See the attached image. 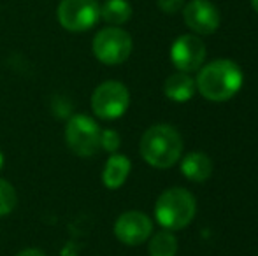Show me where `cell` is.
Here are the masks:
<instances>
[{"label":"cell","instance_id":"obj_1","mask_svg":"<svg viewBox=\"0 0 258 256\" xmlns=\"http://www.w3.org/2000/svg\"><path fill=\"white\" fill-rule=\"evenodd\" d=\"M242 70L237 63L221 58L201 67L195 88L211 102H225L237 95L242 86Z\"/></svg>","mask_w":258,"mask_h":256},{"label":"cell","instance_id":"obj_2","mask_svg":"<svg viewBox=\"0 0 258 256\" xmlns=\"http://www.w3.org/2000/svg\"><path fill=\"white\" fill-rule=\"evenodd\" d=\"M141 156L155 168H169L177 163L183 153L181 133L170 125H153L141 139Z\"/></svg>","mask_w":258,"mask_h":256},{"label":"cell","instance_id":"obj_3","mask_svg":"<svg viewBox=\"0 0 258 256\" xmlns=\"http://www.w3.org/2000/svg\"><path fill=\"white\" fill-rule=\"evenodd\" d=\"M197 202L184 188H169L158 197L155 204V216L160 226L165 230H181L195 218Z\"/></svg>","mask_w":258,"mask_h":256},{"label":"cell","instance_id":"obj_4","mask_svg":"<svg viewBox=\"0 0 258 256\" xmlns=\"http://www.w3.org/2000/svg\"><path fill=\"white\" fill-rule=\"evenodd\" d=\"M99 123L86 114H74L65 127V140L78 156H93L100 149Z\"/></svg>","mask_w":258,"mask_h":256},{"label":"cell","instance_id":"obj_5","mask_svg":"<svg viewBox=\"0 0 258 256\" xmlns=\"http://www.w3.org/2000/svg\"><path fill=\"white\" fill-rule=\"evenodd\" d=\"M130 106V93L123 82L105 81L95 88L92 95V109L100 120H118Z\"/></svg>","mask_w":258,"mask_h":256},{"label":"cell","instance_id":"obj_6","mask_svg":"<svg viewBox=\"0 0 258 256\" xmlns=\"http://www.w3.org/2000/svg\"><path fill=\"white\" fill-rule=\"evenodd\" d=\"M132 53V37L119 27L102 28L93 39V55L105 65L123 63Z\"/></svg>","mask_w":258,"mask_h":256},{"label":"cell","instance_id":"obj_7","mask_svg":"<svg viewBox=\"0 0 258 256\" xmlns=\"http://www.w3.org/2000/svg\"><path fill=\"white\" fill-rule=\"evenodd\" d=\"M56 18L65 30L86 32L100 20V4L99 0H61Z\"/></svg>","mask_w":258,"mask_h":256},{"label":"cell","instance_id":"obj_8","mask_svg":"<svg viewBox=\"0 0 258 256\" xmlns=\"http://www.w3.org/2000/svg\"><path fill=\"white\" fill-rule=\"evenodd\" d=\"M170 60L179 72H195L206 60V44L197 35H181L170 48Z\"/></svg>","mask_w":258,"mask_h":256},{"label":"cell","instance_id":"obj_9","mask_svg":"<svg viewBox=\"0 0 258 256\" xmlns=\"http://www.w3.org/2000/svg\"><path fill=\"white\" fill-rule=\"evenodd\" d=\"M153 232V223L150 216L141 211L123 212L114 223V235L119 242L126 246H139L146 242Z\"/></svg>","mask_w":258,"mask_h":256},{"label":"cell","instance_id":"obj_10","mask_svg":"<svg viewBox=\"0 0 258 256\" xmlns=\"http://www.w3.org/2000/svg\"><path fill=\"white\" fill-rule=\"evenodd\" d=\"M183 18L191 32L211 35L220 27V11L209 0H191L183 9Z\"/></svg>","mask_w":258,"mask_h":256},{"label":"cell","instance_id":"obj_11","mask_svg":"<svg viewBox=\"0 0 258 256\" xmlns=\"http://www.w3.org/2000/svg\"><path fill=\"white\" fill-rule=\"evenodd\" d=\"M130 168H132V163H130V160L125 154L112 153L102 172V183L105 185V188L109 190L121 188L125 185L126 178H128Z\"/></svg>","mask_w":258,"mask_h":256},{"label":"cell","instance_id":"obj_12","mask_svg":"<svg viewBox=\"0 0 258 256\" xmlns=\"http://www.w3.org/2000/svg\"><path fill=\"white\" fill-rule=\"evenodd\" d=\"M195 81L191 75L186 72H176V74L169 75L163 82V93L167 99L174 100V102H186L194 97L195 93Z\"/></svg>","mask_w":258,"mask_h":256},{"label":"cell","instance_id":"obj_13","mask_svg":"<svg viewBox=\"0 0 258 256\" xmlns=\"http://www.w3.org/2000/svg\"><path fill=\"white\" fill-rule=\"evenodd\" d=\"M181 172L188 181L202 183L209 179L213 172V163L211 158L204 153H188L181 161Z\"/></svg>","mask_w":258,"mask_h":256},{"label":"cell","instance_id":"obj_14","mask_svg":"<svg viewBox=\"0 0 258 256\" xmlns=\"http://www.w3.org/2000/svg\"><path fill=\"white\" fill-rule=\"evenodd\" d=\"M100 18L112 27H119L132 18V6L126 0H105L100 6Z\"/></svg>","mask_w":258,"mask_h":256},{"label":"cell","instance_id":"obj_15","mask_svg":"<svg viewBox=\"0 0 258 256\" xmlns=\"http://www.w3.org/2000/svg\"><path fill=\"white\" fill-rule=\"evenodd\" d=\"M150 256H176L177 239L170 230H162L155 233L150 240Z\"/></svg>","mask_w":258,"mask_h":256},{"label":"cell","instance_id":"obj_16","mask_svg":"<svg viewBox=\"0 0 258 256\" xmlns=\"http://www.w3.org/2000/svg\"><path fill=\"white\" fill-rule=\"evenodd\" d=\"M18 204V195L14 186L9 181L0 178V218L14 211Z\"/></svg>","mask_w":258,"mask_h":256},{"label":"cell","instance_id":"obj_17","mask_svg":"<svg viewBox=\"0 0 258 256\" xmlns=\"http://www.w3.org/2000/svg\"><path fill=\"white\" fill-rule=\"evenodd\" d=\"M119 144H121V139H119L116 130H102V133H100V147L102 149H105L107 153H116Z\"/></svg>","mask_w":258,"mask_h":256},{"label":"cell","instance_id":"obj_18","mask_svg":"<svg viewBox=\"0 0 258 256\" xmlns=\"http://www.w3.org/2000/svg\"><path fill=\"white\" fill-rule=\"evenodd\" d=\"M184 6V0H158L160 11H163L165 14H174Z\"/></svg>","mask_w":258,"mask_h":256},{"label":"cell","instance_id":"obj_19","mask_svg":"<svg viewBox=\"0 0 258 256\" xmlns=\"http://www.w3.org/2000/svg\"><path fill=\"white\" fill-rule=\"evenodd\" d=\"M16 256H46L42 251H39V249H25V251H21L20 254H16Z\"/></svg>","mask_w":258,"mask_h":256},{"label":"cell","instance_id":"obj_20","mask_svg":"<svg viewBox=\"0 0 258 256\" xmlns=\"http://www.w3.org/2000/svg\"><path fill=\"white\" fill-rule=\"evenodd\" d=\"M251 6L255 9V13H258V0H251Z\"/></svg>","mask_w":258,"mask_h":256},{"label":"cell","instance_id":"obj_21","mask_svg":"<svg viewBox=\"0 0 258 256\" xmlns=\"http://www.w3.org/2000/svg\"><path fill=\"white\" fill-rule=\"evenodd\" d=\"M2 167H4V153L0 151V170H2Z\"/></svg>","mask_w":258,"mask_h":256}]
</instances>
